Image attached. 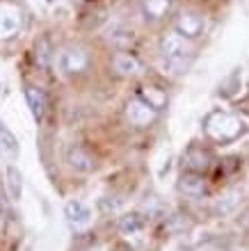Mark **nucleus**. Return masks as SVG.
Segmentation results:
<instances>
[{
  "mask_svg": "<svg viewBox=\"0 0 249 251\" xmlns=\"http://www.w3.org/2000/svg\"><path fill=\"white\" fill-rule=\"evenodd\" d=\"M201 128H203V135L220 146L233 144V142H238L247 132V124L238 114L226 112V110H210L203 117Z\"/></svg>",
  "mask_w": 249,
  "mask_h": 251,
  "instance_id": "obj_1",
  "label": "nucleus"
},
{
  "mask_svg": "<svg viewBox=\"0 0 249 251\" xmlns=\"http://www.w3.org/2000/svg\"><path fill=\"white\" fill-rule=\"evenodd\" d=\"M158 53L165 60V64L169 66L174 73H183L190 62L194 60V44L190 39H185L183 34H178L174 27L160 34L158 39Z\"/></svg>",
  "mask_w": 249,
  "mask_h": 251,
  "instance_id": "obj_2",
  "label": "nucleus"
},
{
  "mask_svg": "<svg viewBox=\"0 0 249 251\" xmlns=\"http://www.w3.org/2000/svg\"><path fill=\"white\" fill-rule=\"evenodd\" d=\"M89 64H92V57L87 53V48L78 44L62 48L57 55V69L62 75H80L89 69Z\"/></svg>",
  "mask_w": 249,
  "mask_h": 251,
  "instance_id": "obj_3",
  "label": "nucleus"
},
{
  "mask_svg": "<svg viewBox=\"0 0 249 251\" xmlns=\"http://www.w3.org/2000/svg\"><path fill=\"white\" fill-rule=\"evenodd\" d=\"M174 30L183 34L185 39L197 41L206 34V16L199 9H181L174 19Z\"/></svg>",
  "mask_w": 249,
  "mask_h": 251,
  "instance_id": "obj_4",
  "label": "nucleus"
},
{
  "mask_svg": "<svg viewBox=\"0 0 249 251\" xmlns=\"http://www.w3.org/2000/svg\"><path fill=\"white\" fill-rule=\"evenodd\" d=\"M124 114L126 119H128V124L135 126V128H149V126H153L158 121V110H153V107L146 103V100H142L139 96H133L131 100H126V107H124Z\"/></svg>",
  "mask_w": 249,
  "mask_h": 251,
  "instance_id": "obj_5",
  "label": "nucleus"
},
{
  "mask_svg": "<svg viewBox=\"0 0 249 251\" xmlns=\"http://www.w3.org/2000/svg\"><path fill=\"white\" fill-rule=\"evenodd\" d=\"M213 162H215V155H213V151L206 144L192 142L183 151V169H188V172L206 174L213 167Z\"/></svg>",
  "mask_w": 249,
  "mask_h": 251,
  "instance_id": "obj_6",
  "label": "nucleus"
},
{
  "mask_svg": "<svg viewBox=\"0 0 249 251\" xmlns=\"http://www.w3.org/2000/svg\"><path fill=\"white\" fill-rule=\"evenodd\" d=\"M23 27V12L14 2H0V41H9Z\"/></svg>",
  "mask_w": 249,
  "mask_h": 251,
  "instance_id": "obj_7",
  "label": "nucleus"
},
{
  "mask_svg": "<svg viewBox=\"0 0 249 251\" xmlns=\"http://www.w3.org/2000/svg\"><path fill=\"white\" fill-rule=\"evenodd\" d=\"M64 162L69 165V169H73L76 174H92L99 162H96V155H94L87 146L83 144H71L64 153Z\"/></svg>",
  "mask_w": 249,
  "mask_h": 251,
  "instance_id": "obj_8",
  "label": "nucleus"
},
{
  "mask_svg": "<svg viewBox=\"0 0 249 251\" xmlns=\"http://www.w3.org/2000/svg\"><path fill=\"white\" fill-rule=\"evenodd\" d=\"M176 190L188 199H201L208 194V178H206V174L183 169V172L178 174Z\"/></svg>",
  "mask_w": 249,
  "mask_h": 251,
  "instance_id": "obj_9",
  "label": "nucleus"
},
{
  "mask_svg": "<svg viewBox=\"0 0 249 251\" xmlns=\"http://www.w3.org/2000/svg\"><path fill=\"white\" fill-rule=\"evenodd\" d=\"M112 71L117 73L119 78H138L144 73V64L138 55L128 53V50H119V53L112 55Z\"/></svg>",
  "mask_w": 249,
  "mask_h": 251,
  "instance_id": "obj_10",
  "label": "nucleus"
},
{
  "mask_svg": "<svg viewBox=\"0 0 249 251\" xmlns=\"http://www.w3.org/2000/svg\"><path fill=\"white\" fill-rule=\"evenodd\" d=\"M176 12V0H142V16L146 23H163Z\"/></svg>",
  "mask_w": 249,
  "mask_h": 251,
  "instance_id": "obj_11",
  "label": "nucleus"
},
{
  "mask_svg": "<svg viewBox=\"0 0 249 251\" xmlns=\"http://www.w3.org/2000/svg\"><path fill=\"white\" fill-rule=\"evenodd\" d=\"M64 217H66V222H69L73 228H85V226L92 224L94 212H92V208H89L85 201H80V199H71V201H66L64 203Z\"/></svg>",
  "mask_w": 249,
  "mask_h": 251,
  "instance_id": "obj_12",
  "label": "nucleus"
},
{
  "mask_svg": "<svg viewBox=\"0 0 249 251\" xmlns=\"http://www.w3.org/2000/svg\"><path fill=\"white\" fill-rule=\"evenodd\" d=\"M240 203H243V190L240 187H229L215 199L213 212H215V217H231V215L238 212Z\"/></svg>",
  "mask_w": 249,
  "mask_h": 251,
  "instance_id": "obj_13",
  "label": "nucleus"
},
{
  "mask_svg": "<svg viewBox=\"0 0 249 251\" xmlns=\"http://www.w3.org/2000/svg\"><path fill=\"white\" fill-rule=\"evenodd\" d=\"M23 96H26V103H28V110L32 114L34 121H41L44 119V114H46V94L44 89L32 82H26L23 87Z\"/></svg>",
  "mask_w": 249,
  "mask_h": 251,
  "instance_id": "obj_14",
  "label": "nucleus"
},
{
  "mask_svg": "<svg viewBox=\"0 0 249 251\" xmlns=\"http://www.w3.org/2000/svg\"><path fill=\"white\" fill-rule=\"evenodd\" d=\"M5 194L14 203H19L23 199V174L14 165H7L5 169Z\"/></svg>",
  "mask_w": 249,
  "mask_h": 251,
  "instance_id": "obj_15",
  "label": "nucleus"
},
{
  "mask_svg": "<svg viewBox=\"0 0 249 251\" xmlns=\"http://www.w3.org/2000/svg\"><path fill=\"white\" fill-rule=\"evenodd\" d=\"M21 155V144L16 135H14L9 128H7L2 121H0V158H9L16 160Z\"/></svg>",
  "mask_w": 249,
  "mask_h": 251,
  "instance_id": "obj_16",
  "label": "nucleus"
},
{
  "mask_svg": "<svg viewBox=\"0 0 249 251\" xmlns=\"http://www.w3.org/2000/svg\"><path fill=\"white\" fill-rule=\"evenodd\" d=\"M142 100H146L153 110H165V107L169 105V96H167V92L165 89H160V87L156 85H144V87H139V94H138Z\"/></svg>",
  "mask_w": 249,
  "mask_h": 251,
  "instance_id": "obj_17",
  "label": "nucleus"
},
{
  "mask_svg": "<svg viewBox=\"0 0 249 251\" xmlns=\"http://www.w3.org/2000/svg\"><path fill=\"white\" fill-rule=\"evenodd\" d=\"M119 233L121 235H138L144 231V217L139 212H126L119 217Z\"/></svg>",
  "mask_w": 249,
  "mask_h": 251,
  "instance_id": "obj_18",
  "label": "nucleus"
},
{
  "mask_svg": "<svg viewBox=\"0 0 249 251\" xmlns=\"http://www.w3.org/2000/svg\"><path fill=\"white\" fill-rule=\"evenodd\" d=\"M108 41H110L112 46L126 50V48L135 41V34H133V30H128V27H124V25H114L110 30V34H108Z\"/></svg>",
  "mask_w": 249,
  "mask_h": 251,
  "instance_id": "obj_19",
  "label": "nucleus"
},
{
  "mask_svg": "<svg viewBox=\"0 0 249 251\" xmlns=\"http://www.w3.org/2000/svg\"><path fill=\"white\" fill-rule=\"evenodd\" d=\"M34 60H37V66L46 71L51 66V60H53V46H51V39L48 37H41L34 46Z\"/></svg>",
  "mask_w": 249,
  "mask_h": 251,
  "instance_id": "obj_20",
  "label": "nucleus"
},
{
  "mask_svg": "<svg viewBox=\"0 0 249 251\" xmlns=\"http://www.w3.org/2000/svg\"><path fill=\"white\" fill-rule=\"evenodd\" d=\"M188 215H183V212H174L169 217V228L174 233H183V231H188L190 228V222H188Z\"/></svg>",
  "mask_w": 249,
  "mask_h": 251,
  "instance_id": "obj_21",
  "label": "nucleus"
},
{
  "mask_svg": "<svg viewBox=\"0 0 249 251\" xmlns=\"http://www.w3.org/2000/svg\"><path fill=\"white\" fill-rule=\"evenodd\" d=\"M236 224H238V228L243 233H249V205L245 208L240 215H238V219H236Z\"/></svg>",
  "mask_w": 249,
  "mask_h": 251,
  "instance_id": "obj_22",
  "label": "nucleus"
},
{
  "mask_svg": "<svg viewBox=\"0 0 249 251\" xmlns=\"http://www.w3.org/2000/svg\"><path fill=\"white\" fill-rule=\"evenodd\" d=\"M238 105L243 107L245 112H249V92L245 94V96H243V99H240V100H238Z\"/></svg>",
  "mask_w": 249,
  "mask_h": 251,
  "instance_id": "obj_23",
  "label": "nucleus"
},
{
  "mask_svg": "<svg viewBox=\"0 0 249 251\" xmlns=\"http://www.w3.org/2000/svg\"><path fill=\"white\" fill-rule=\"evenodd\" d=\"M178 251H194V249H190V247H181Z\"/></svg>",
  "mask_w": 249,
  "mask_h": 251,
  "instance_id": "obj_24",
  "label": "nucleus"
},
{
  "mask_svg": "<svg viewBox=\"0 0 249 251\" xmlns=\"http://www.w3.org/2000/svg\"><path fill=\"white\" fill-rule=\"evenodd\" d=\"M121 251H133V249H128V247H121Z\"/></svg>",
  "mask_w": 249,
  "mask_h": 251,
  "instance_id": "obj_25",
  "label": "nucleus"
},
{
  "mask_svg": "<svg viewBox=\"0 0 249 251\" xmlns=\"http://www.w3.org/2000/svg\"><path fill=\"white\" fill-rule=\"evenodd\" d=\"M76 2H87V0H76Z\"/></svg>",
  "mask_w": 249,
  "mask_h": 251,
  "instance_id": "obj_26",
  "label": "nucleus"
},
{
  "mask_svg": "<svg viewBox=\"0 0 249 251\" xmlns=\"http://www.w3.org/2000/svg\"><path fill=\"white\" fill-rule=\"evenodd\" d=\"M0 94H2V85H0Z\"/></svg>",
  "mask_w": 249,
  "mask_h": 251,
  "instance_id": "obj_27",
  "label": "nucleus"
},
{
  "mask_svg": "<svg viewBox=\"0 0 249 251\" xmlns=\"http://www.w3.org/2000/svg\"><path fill=\"white\" fill-rule=\"evenodd\" d=\"M46 2H53V0H46Z\"/></svg>",
  "mask_w": 249,
  "mask_h": 251,
  "instance_id": "obj_28",
  "label": "nucleus"
}]
</instances>
